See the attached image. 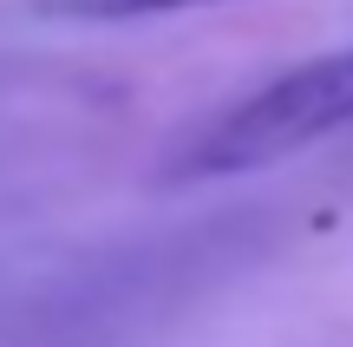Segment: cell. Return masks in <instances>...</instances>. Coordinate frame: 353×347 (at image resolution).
Masks as SVG:
<instances>
[{
	"mask_svg": "<svg viewBox=\"0 0 353 347\" xmlns=\"http://www.w3.org/2000/svg\"><path fill=\"white\" fill-rule=\"evenodd\" d=\"M210 0H39L46 20H151V13H183Z\"/></svg>",
	"mask_w": 353,
	"mask_h": 347,
	"instance_id": "cell-2",
	"label": "cell"
},
{
	"mask_svg": "<svg viewBox=\"0 0 353 347\" xmlns=\"http://www.w3.org/2000/svg\"><path fill=\"white\" fill-rule=\"evenodd\" d=\"M353 125V46L307 59L294 72H281L275 86H262L255 99L229 105L216 125H203L196 138L176 151L170 177H229V170H268L281 157L314 151L321 138Z\"/></svg>",
	"mask_w": 353,
	"mask_h": 347,
	"instance_id": "cell-1",
	"label": "cell"
}]
</instances>
